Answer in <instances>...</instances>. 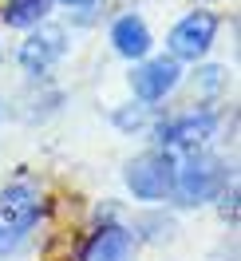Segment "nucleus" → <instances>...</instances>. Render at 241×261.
<instances>
[{"label":"nucleus","instance_id":"1","mask_svg":"<svg viewBox=\"0 0 241 261\" xmlns=\"http://www.w3.org/2000/svg\"><path fill=\"white\" fill-rule=\"evenodd\" d=\"M233 178H237L233 159L222 154V150H213V147L178 154V174H174L170 202H174L178 210H202V206H209Z\"/></svg>","mask_w":241,"mask_h":261},{"label":"nucleus","instance_id":"2","mask_svg":"<svg viewBox=\"0 0 241 261\" xmlns=\"http://www.w3.org/2000/svg\"><path fill=\"white\" fill-rule=\"evenodd\" d=\"M51 214V198L36 182H8L0 190V261L16 257Z\"/></svg>","mask_w":241,"mask_h":261},{"label":"nucleus","instance_id":"3","mask_svg":"<svg viewBox=\"0 0 241 261\" xmlns=\"http://www.w3.org/2000/svg\"><path fill=\"white\" fill-rule=\"evenodd\" d=\"M218 130H222V111L206 103H190L186 111H158L146 135L154 139V147L170 150V154H190V150L213 147Z\"/></svg>","mask_w":241,"mask_h":261},{"label":"nucleus","instance_id":"4","mask_svg":"<svg viewBox=\"0 0 241 261\" xmlns=\"http://www.w3.org/2000/svg\"><path fill=\"white\" fill-rule=\"evenodd\" d=\"M178 174V154L162 147H150L143 154H135L123 163V186L139 206H154V202H170Z\"/></svg>","mask_w":241,"mask_h":261},{"label":"nucleus","instance_id":"5","mask_svg":"<svg viewBox=\"0 0 241 261\" xmlns=\"http://www.w3.org/2000/svg\"><path fill=\"white\" fill-rule=\"evenodd\" d=\"M71 51V28L67 24H56V20H44L24 32L16 48V67L28 75V80H48L51 67L64 64V56Z\"/></svg>","mask_w":241,"mask_h":261},{"label":"nucleus","instance_id":"6","mask_svg":"<svg viewBox=\"0 0 241 261\" xmlns=\"http://www.w3.org/2000/svg\"><path fill=\"white\" fill-rule=\"evenodd\" d=\"M218 32H222V16L213 8H206V4H198L182 20H174V28L166 32V51L174 56L178 64L209 60V51L218 44Z\"/></svg>","mask_w":241,"mask_h":261},{"label":"nucleus","instance_id":"7","mask_svg":"<svg viewBox=\"0 0 241 261\" xmlns=\"http://www.w3.org/2000/svg\"><path fill=\"white\" fill-rule=\"evenodd\" d=\"M127 83L135 99H143V103H162V99H170L186 83V64H178L170 51H162V56H143V60H135L127 71Z\"/></svg>","mask_w":241,"mask_h":261},{"label":"nucleus","instance_id":"8","mask_svg":"<svg viewBox=\"0 0 241 261\" xmlns=\"http://www.w3.org/2000/svg\"><path fill=\"white\" fill-rule=\"evenodd\" d=\"M139 238L127 222L119 218H99L95 226L83 233V242L75 245V261H135L139 257Z\"/></svg>","mask_w":241,"mask_h":261},{"label":"nucleus","instance_id":"9","mask_svg":"<svg viewBox=\"0 0 241 261\" xmlns=\"http://www.w3.org/2000/svg\"><path fill=\"white\" fill-rule=\"evenodd\" d=\"M107 44H111V51L119 60L135 64V60L154 51V32H150V24L139 12H119L111 20V28H107Z\"/></svg>","mask_w":241,"mask_h":261},{"label":"nucleus","instance_id":"10","mask_svg":"<svg viewBox=\"0 0 241 261\" xmlns=\"http://www.w3.org/2000/svg\"><path fill=\"white\" fill-rule=\"evenodd\" d=\"M130 229H135L139 245H154V249H162V245H174L178 233H182V226H178V214L170 210V202L143 206V210L135 214Z\"/></svg>","mask_w":241,"mask_h":261},{"label":"nucleus","instance_id":"11","mask_svg":"<svg viewBox=\"0 0 241 261\" xmlns=\"http://www.w3.org/2000/svg\"><path fill=\"white\" fill-rule=\"evenodd\" d=\"M190 91H194V103H206V107H218L225 95V87H229V71L222 64H206V60H198L190 64Z\"/></svg>","mask_w":241,"mask_h":261},{"label":"nucleus","instance_id":"12","mask_svg":"<svg viewBox=\"0 0 241 261\" xmlns=\"http://www.w3.org/2000/svg\"><path fill=\"white\" fill-rule=\"evenodd\" d=\"M51 0H4L0 4V24L12 28V32H28L36 24H44L51 16Z\"/></svg>","mask_w":241,"mask_h":261},{"label":"nucleus","instance_id":"13","mask_svg":"<svg viewBox=\"0 0 241 261\" xmlns=\"http://www.w3.org/2000/svg\"><path fill=\"white\" fill-rule=\"evenodd\" d=\"M158 103H143V99H130V103H119L111 111V127L119 135H146L150 123L158 119Z\"/></svg>","mask_w":241,"mask_h":261},{"label":"nucleus","instance_id":"14","mask_svg":"<svg viewBox=\"0 0 241 261\" xmlns=\"http://www.w3.org/2000/svg\"><path fill=\"white\" fill-rule=\"evenodd\" d=\"M209 206H218V218H222V222H225L229 229L237 226V206H241V186H237V178L229 182V186H225V190H222L218 198H213Z\"/></svg>","mask_w":241,"mask_h":261},{"label":"nucleus","instance_id":"15","mask_svg":"<svg viewBox=\"0 0 241 261\" xmlns=\"http://www.w3.org/2000/svg\"><path fill=\"white\" fill-rule=\"evenodd\" d=\"M56 8H67V12H95L99 0H51Z\"/></svg>","mask_w":241,"mask_h":261},{"label":"nucleus","instance_id":"16","mask_svg":"<svg viewBox=\"0 0 241 261\" xmlns=\"http://www.w3.org/2000/svg\"><path fill=\"white\" fill-rule=\"evenodd\" d=\"M4 115H8V107H4V99H0V123H4Z\"/></svg>","mask_w":241,"mask_h":261},{"label":"nucleus","instance_id":"17","mask_svg":"<svg viewBox=\"0 0 241 261\" xmlns=\"http://www.w3.org/2000/svg\"><path fill=\"white\" fill-rule=\"evenodd\" d=\"M0 60H4V48H0Z\"/></svg>","mask_w":241,"mask_h":261}]
</instances>
